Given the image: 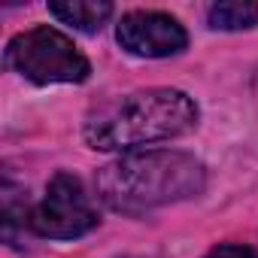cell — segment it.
I'll use <instances>...</instances> for the list:
<instances>
[{
    "instance_id": "6da1fadb",
    "label": "cell",
    "mask_w": 258,
    "mask_h": 258,
    "mask_svg": "<svg viewBox=\"0 0 258 258\" xmlns=\"http://www.w3.org/2000/svg\"><path fill=\"white\" fill-rule=\"evenodd\" d=\"M207 185L204 164L195 155L158 149V152H127L118 161L100 167L97 195L115 213H149L176 201L198 198Z\"/></svg>"
},
{
    "instance_id": "7a4b0ae2",
    "label": "cell",
    "mask_w": 258,
    "mask_h": 258,
    "mask_svg": "<svg viewBox=\"0 0 258 258\" xmlns=\"http://www.w3.org/2000/svg\"><path fill=\"white\" fill-rule=\"evenodd\" d=\"M198 121V106L185 91L149 88L103 103L85 121V140L91 149L118 152L137 149L158 140H173L191 131Z\"/></svg>"
},
{
    "instance_id": "3957f363",
    "label": "cell",
    "mask_w": 258,
    "mask_h": 258,
    "mask_svg": "<svg viewBox=\"0 0 258 258\" xmlns=\"http://www.w3.org/2000/svg\"><path fill=\"white\" fill-rule=\"evenodd\" d=\"M7 67L37 85L82 82L91 73L88 58L73 46V40L49 25L16 34L7 43Z\"/></svg>"
},
{
    "instance_id": "277c9868",
    "label": "cell",
    "mask_w": 258,
    "mask_h": 258,
    "mask_svg": "<svg viewBox=\"0 0 258 258\" xmlns=\"http://www.w3.org/2000/svg\"><path fill=\"white\" fill-rule=\"evenodd\" d=\"M28 225L34 234L49 240H73L97 225V213L82 182L70 173H55L43 201L31 210Z\"/></svg>"
},
{
    "instance_id": "5b68a950",
    "label": "cell",
    "mask_w": 258,
    "mask_h": 258,
    "mask_svg": "<svg viewBox=\"0 0 258 258\" xmlns=\"http://www.w3.org/2000/svg\"><path fill=\"white\" fill-rule=\"evenodd\" d=\"M115 40L124 52L137 58H170L179 55L188 43L185 28L173 16L152 13V10H137L121 16L115 28Z\"/></svg>"
},
{
    "instance_id": "8992f818",
    "label": "cell",
    "mask_w": 258,
    "mask_h": 258,
    "mask_svg": "<svg viewBox=\"0 0 258 258\" xmlns=\"http://www.w3.org/2000/svg\"><path fill=\"white\" fill-rule=\"evenodd\" d=\"M49 13L76 31L94 34L112 16V4H106V0H58V4H49Z\"/></svg>"
},
{
    "instance_id": "52a82bcc",
    "label": "cell",
    "mask_w": 258,
    "mask_h": 258,
    "mask_svg": "<svg viewBox=\"0 0 258 258\" xmlns=\"http://www.w3.org/2000/svg\"><path fill=\"white\" fill-rule=\"evenodd\" d=\"M207 22L216 31H246L258 25V4L252 0H222L207 10Z\"/></svg>"
},
{
    "instance_id": "ba28073f",
    "label": "cell",
    "mask_w": 258,
    "mask_h": 258,
    "mask_svg": "<svg viewBox=\"0 0 258 258\" xmlns=\"http://www.w3.org/2000/svg\"><path fill=\"white\" fill-rule=\"evenodd\" d=\"M207 258H258V252H255V249H249V246L225 243V246H216Z\"/></svg>"
}]
</instances>
